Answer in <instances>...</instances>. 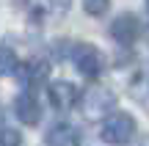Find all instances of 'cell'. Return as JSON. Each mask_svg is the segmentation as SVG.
I'll list each match as a JSON object with an SVG mask.
<instances>
[{"label":"cell","instance_id":"1","mask_svg":"<svg viewBox=\"0 0 149 146\" xmlns=\"http://www.w3.org/2000/svg\"><path fill=\"white\" fill-rule=\"evenodd\" d=\"M135 135V121L133 116L127 113H111L102 119V127H100V138L105 143H113V146H124L130 143Z\"/></svg>","mask_w":149,"mask_h":146},{"label":"cell","instance_id":"2","mask_svg":"<svg viewBox=\"0 0 149 146\" xmlns=\"http://www.w3.org/2000/svg\"><path fill=\"white\" fill-rule=\"evenodd\" d=\"M80 105H83V113L88 116V119H105V116H111V110L116 108V97H113V91H108V88H102V86H91L88 91L80 97Z\"/></svg>","mask_w":149,"mask_h":146},{"label":"cell","instance_id":"3","mask_svg":"<svg viewBox=\"0 0 149 146\" xmlns=\"http://www.w3.org/2000/svg\"><path fill=\"white\" fill-rule=\"evenodd\" d=\"M69 55H72V64L77 66L80 75H86V77H97V75L102 72V53L94 47V44H83V42H77V44L69 50Z\"/></svg>","mask_w":149,"mask_h":146},{"label":"cell","instance_id":"4","mask_svg":"<svg viewBox=\"0 0 149 146\" xmlns=\"http://www.w3.org/2000/svg\"><path fill=\"white\" fill-rule=\"evenodd\" d=\"M69 3L72 0H22V8L25 14L31 17L33 22H47V19H55V17H64L69 11Z\"/></svg>","mask_w":149,"mask_h":146},{"label":"cell","instance_id":"5","mask_svg":"<svg viewBox=\"0 0 149 146\" xmlns=\"http://www.w3.org/2000/svg\"><path fill=\"white\" fill-rule=\"evenodd\" d=\"M47 97H50V105L55 110H72L74 105H80V88L69 80H58L47 88Z\"/></svg>","mask_w":149,"mask_h":146},{"label":"cell","instance_id":"6","mask_svg":"<svg viewBox=\"0 0 149 146\" xmlns=\"http://www.w3.org/2000/svg\"><path fill=\"white\" fill-rule=\"evenodd\" d=\"M138 33H141V22H138L135 14H119L116 19H113V25H111L113 42L122 44V47H133Z\"/></svg>","mask_w":149,"mask_h":146},{"label":"cell","instance_id":"7","mask_svg":"<svg viewBox=\"0 0 149 146\" xmlns=\"http://www.w3.org/2000/svg\"><path fill=\"white\" fill-rule=\"evenodd\" d=\"M14 110H17L22 124H39V119H42V108H39V99L33 97V91L19 94L14 102Z\"/></svg>","mask_w":149,"mask_h":146},{"label":"cell","instance_id":"8","mask_svg":"<svg viewBox=\"0 0 149 146\" xmlns=\"http://www.w3.org/2000/svg\"><path fill=\"white\" fill-rule=\"evenodd\" d=\"M47 146H80V132H77V127H74V124H66V121L50 127V132H47Z\"/></svg>","mask_w":149,"mask_h":146},{"label":"cell","instance_id":"9","mask_svg":"<svg viewBox=\"0 0 149 146\" xmlns=\"http://www.w3.org/2000/svg\"><path fill=\"white\" fill-rule=\"evenodd\" d=\"M130 91H133V97L138 99V102L149 105V64H144L133 75V80H130Z\"/></svg>","mask_w":149,"mask_h":146},{"label":"cell","instance_id":"10","mask_svg":"<svg viewBox=\"0 0 149 146\" xmlns=\"http://www.w3.org/2000/svg\"><path fill=\"white\" fill-rule=\"evenodd\" d=\"M47 64L44 61H31V64H25L22 66V75H25V83H28V88H36V86H42L44 80H47Z\"/></svg>","mask_w":149,"mask_h":146},{"label":"cell","instance_id":"11","mask_svg":"<svg viewBox=\"0 0 149 146\" xmlns=\"http://www.w3.org/2000/svg\"><path fill=\"white\" fill-rule=\"evenodd\" d=\"M17 66H19V58H17V53H14L11 47H6V44H0V77L14 75Z\"/></svg>","mask_w":149,"mask_h":146},{"label":"cell","instance_id":"12","mask_svg":"<svg viewBox=\"0 0 149 146\" xmlns=\"http://www.w3.org/2000/svg\"><path fill=\"white\" fill-rule=\"evenodd\" d=\"M108 6H111V0H83L86 14H91V17H102L108 11Z\"/></svg>","mask_w":149,"mask_h":146},{"label":"cell","instance_id":"13","mask_svg":"<svg viewBox=\"0 0 149 146\" xmlns=\"http://www.w3.org/2000/svg\"><path fill=\"white\" fill-rule=\"evenodd\" d=\"M19 143H22L19 132H14V130H0V146H19Z\"/></svg>","mask_w":149,"mask_h":146},{"label":"cell","instance_id":"14","mask_svg":"<svg viewBox=\"0 0 149 146\" xmlns=\"http://www.w3.org/2000/svg\"><path fill=\"white\" fill-rule=\"evenodd\" d=\"M146 11H149V0H146Z\"/></svg>","mask_w":149,"mask_h":146}]
</instances>
